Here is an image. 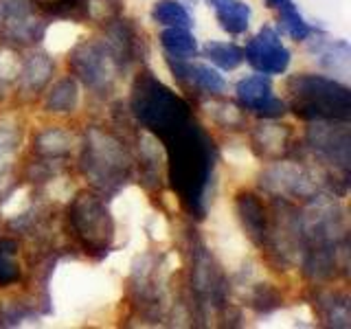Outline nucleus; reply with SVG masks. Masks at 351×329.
I'll use <instances>...</instances> for the list:
<instances>
[{
    "instance_id": "9d476101",
    "label": "nucleus",
    "mask_w": 351,
    "mask_h": 329,
    "mask_svg": "<svg viewBox=\"0 0 351 329\" xmlns=\"http://www.w3.org/2000/svg\"><path fill=\"white\" fill-rule=\"evenodd\" d=\"M169 64V71L173 73V77L186 86H193L197 90H202L204 95H219L226 90V82L224 77L219 75L217 71H213L211 66H204V64H191L189 60H173L167 58Z\"/></svg>"
},
{
    "instance_id": "1a4fd4ad",
    "label": "nucleus",
    "mask_w": 351,
    "mask_h": 329,
    "mask_svg": "<svg viewBox=\"0 0 351 329\" xmlns=\"http://www.w3.org/2000/svg\"><path fill=\"white\" fill-rule=\"evenodd\" d=\"M310 138L312 149L318 156H325L327 162L338 164V169L349 175V147H351V138H349V130L343 123L340 127L334 130V125H314V130L307 134Z\"/></svg>"
},
{
    "instance_id": "f257e3e1",
    "label": "nucleus",
    "mask_w": 351,
    "mask_h": 329,
    "mask_svg": "<svg viewBox=\"0 0 351 329\" xmlns=\"http://www.w3.org/2000/svg\"><path fill=\"white\" fill-rule=\"evenodd\" d=\"M167 151V175L180 204L193 217H204L206 191L215 167V143L195 119L162 138Z\"/></svg>"
},
{
    "instance_id": "ddd939ff",
    "label": "nucleus",
    "mask_w": 351,
    "mask_h": 329,
    "mask_svg": "<svg viewBox=\"0 0 351 329\" xmlns=\"http://www.w3.org/2000/svg\"><path fill=\"white\" fill-rule=\"evenodd\" d=\"M106 40L101 42L108 49V53L112 55L114 64L119 66V71H123L128 64L134 62L136 55V31L130 25L128 20L117 18L114 22L106 25Z\"/></svg>"
},
{
    "instance_id": "f03ea898",
    "label": "nucleus",
    "mask_w": 351,
    "mask_h": 329,
    "mask_svg": "<svg viewBox=\"0 0 351 329\" xmlns=\"http://www.w3.org/2000/svg\"><path fill=\"white\" fill-rule=\"evenodd\" d=\"M290 110L303 121L347 123L351 117V90L325 75H294L288 80Z\"/></svg>"
},
{
    "instance_id": "b1692460",
    "label": "nucleus",
    "mask_w": 351,
    "mask_h": 329,
    "mask_svg": "<svg viewBox=\"0 0 351 329\" xmlns=\"http://www.w3.org/2000/svg\"><path fill=\"white\" fill-rule=\"evenodd\" d=\"M53 73V64L47 60V55H36L25 64L22 71V82L29 88H40L44 82L49 80V75Z\"/></svg>"
},
{
    "instance_id": "dca6fc26",
    "label": "nucleus",
    "mask_w": 351,
    "mask_h": 329,
    "mask_svg": "<svg viewBox=\"0 0 351 329\" xmlns=\"http://www.w3.org/2000/svg\"><path fill=\"white\" fill-rule=\"evenodd\" d=\"M266 7L277 11L279 25L285 29V33H288L292 40L305 42L314 33V29L307 25L305 18L299 14V7L294 5V0H266Z\"/></svg>"
},
{
    "instance_id": "9b49d317",
    "label": "nucleus",
    "mask_w": 351,
    "mask_h": 329,
    "mask_svg": "<svg viewBox=\"0 0 351 329\" xmlns=\"http://www.w3.org/2000/svg\"><path fill=\"white\" fill-rule=\"evenodd\" d=\"M237 215L246 235L252 239V244H257L261 248L266 244L268 224H270L268 208L261 202V197L250 191H241L237 195Z\"/></svg>"
},
{
    "instance_id": "4468645a",
    "label": "nucleus",
    "mask_w": 351,
    "mask_h": 329,
    "mask_svg": "<svg viewBox=\"0 0 351 329\" xmlns=\"http://www.w3.org/2000/svg\"><path fill=\"white\" fill-rule=\"evenodd\" d=\"M193 283L195 292L204 294L208 301H222L224 294V279L222 272L217 270V266L211 261V257L206 252H197L193 261Z\"/></svg>"
},
{
    "instance_id": "f8f14e48",
    "label": "nucleus",
    "mask_w": 351,
    "mask_h": 329,
    "mask_svg": "<svg viewBox=\"0 0 351 329\" xmlns=\"http://www.w3.org/2000/svg\"><path fill=\"white\" fill-rule=\"evenodd\" d=\"M292 130L290 125L261 123L252 132V147L266 160H279L292 149Z\"/></svg>"
},
{
    "instance_id": "7ed1b4c3",
    "label": "nucleus",
    "mask_w": 351,
    "mask_h": 329,
    "mask_svg": "<svg viewBox=\"0 0 351 329\" xmlns=\"http://www.w3.org/2000/svg\"><path fill=\"white\" fill-rule=\"evenodd\" d=\"M130 110L138 123L160 141L193 119L191 106L152 73H141L136 77L132 86Z\"/></svg>"
},
{
    "instance_id": "423d86ee",
    "label": "nucleus",
    "mask_w": 351,
    "mask_h": 329,
    "mask_svg": "<svg viewBox=\"0 0 351 329\" xmlns=\"http://www.w3.org/2000/svg\"><path fill=\"white\" fill-rule=\"evenodd\" d=\"M69 69L75 77L93 88V90H104L114 80V73H119V66L114 64L112 55L101 42L86 40L80 42L69 55Z\"/></svg>"
},
{
    "instance_id": "aec40b11",
    "label": "nucleus",
    "mask_w": 351,
    "mask_h": 329,
    "mask_svg": "<svg viewBox=\"0 0 351 329\" xmlns=\"http://www.w3.org/2000/svg\"><path fill=\"white\" fill-rule=\"evenodd\" d=\"M77 99H80V90H77V84L71 77L60 80L51 88V93L47 97V110L49 112H73L77 106Z\"/></svg>"
},
{
    "instance_id": "4be33fe9",
    "label": "nucleus",
    "mask_w": 351,
    "mask_h": 329,
    "mask_svg": "<svg viewBox=\"0 0 351 329\" xmlns=\"http://www.w3.org/2000/svg\"><path fill=\"white\" fill-rule=\"evenodd\" d=\"M121 11H123L121 0H84L82 7L84 18L97 22V25H110L121 18Z\"/></svg>"
},
{
    "instance_id": "2eb2a0df",
    "label": "nucleus",
    "mask_w": 351,
    "mask_h": 329,
    "mask_svg": "<svg viewBox=\"0 0 351 329\" xmlns=\"http://www.w3.org/2000/svg\"><path fill=\"white\" fill-rule=\"evenodd\" d=\"M208 7L215 11V18L226 33L241 36L248 29L250 7L244 0H208Z\"/></svg>"
},
{
    "instance_id": "a211bd4d",
    "label": "nucleus",
    "mask_w": 351,
    "mask_h": 329,
    "mask_svg": "<svg viewBox=\"0 0 351 329\" xmlns=\"http://www.w3.org/2000/svg\"><path fill=\"white\" fill-rule=\"evenodd\" d=\"M202 53L208 62H213L222 71H235L237 66H241V62H244V49L237 47V44H233V42L211 40V42L204 44Z\"/></svg>"
},
{
    "instance_id": "412c9836",
    "label": "nucleus",
    "mask_w": 351,
    "mask_h": 329,
    "mask_svg": "<svg viewBox=\"0 0 351 329\" xmlns=\"http://www.w3.org/2000/svg\"><path fill=\"white\" fill-rule=\"evenodd\" d=\"M20 279L18 241L11 237L0 239V288L14 285Z\"/></svg>"
},
{
    "instance_id": "6ab92c4d",
    "label": "nucleus",
    "mask_w": 351,
    "mask_h": 329,
    "mask_svg": "<svg viewBox=\"0 0 351 329\" xmlns=\"http://www.w3.org/2000/svg\"><path fill=\"white\" fill-rule=\"evenodd\" d=\"M152 18L160 27H193V18L189 11L184 9V5L176 3V0H158L152 9Z\"/></svg>"
},
{
    "instance_id": "393cba45",
    "label": "nucleus",
    "mask_w": 351,
    "mask_h": 329,
    "mask_svg": "<svg viewBox=\"0 0 351 329\" xmlns=\"http://www.w3.org/2000/svg\"><path fill=\"white\" fill-rule=\"evenodd\" d=\"M279 305H281L279 294L274 292L268 283L259 285L255 296H252V307L259 310V312H270V310H274V307H279Z\"/></svg>"
},
{
    "instance_id": "20e7f679",
    "label": "nucleus",
    "mask_w": 351,
    "mask_h": 329,
    "mask_svg": "<svg viewBox=\"0 0 351 329\" xmlns=\"http://www.w3.org/2000/svg\"><path fill=\"white\" fill-rule=\"evenodd\" d=\"M69 228L88 255L104 257L112 248L114 222L108 206L99 195L90 191L77 193L69 204Z\"/></svg>"
},
{
    "instance_id": "f3484780",
    "label": "nucleus",
    "mask_w": 351,
    "mask_h": 329,
    "mask_svg": "<svg viewBox=\"0 0 351 329\" xmlns=\"http://www.w3.org/2000/svg\"><path fill=\"white\" fill-rule=\"evenodd\" d=\"M160 47L173 60H191L197 55L193 33L184 27H167L160 33Z\"/></svg>"
},
{
    "instance_id": "39448f33",
    "label": "nucleus",
    "mask_w": 351,
    "mask_h": 329,
    "mask_svg": "<svg viewBox=\"0 0 351 329\" xmlns=\"http://www.w3.org/2000/svg\"><path fill=\"white\" fill-rule=\"evenodd\" d=\"M82 167L97 189L114 191L128 180L130 158L117 138L95 130L90 132V138L86 141Z\"/></svg>"
},
{
    "instance_id": "5701e85b",
    "label": "nucleus",
    "mask_w": 351,
    "mask_h": 329,
    "mask_svg": "<svg viewBox=\"0 0 351 329\" xmlns=\"http://www.w3.org/2000/svg\"><path fill=\"white\" fill-rule=\"evenodd\" d=\"M40 11L55 18H84V0H31Z\"/></svg>"
},
{
    "instance_id": "0eeeda50",
    "label": "nucleus",
    "mask_w": 351,
    "mask_h": 329,
    "mask_svg": "<svg viewBox=\"0 0 351 329\" xmlns=\"http://www.w3.org/2000/svg\"><path fill=\"white\" fill-rule=\"evenodd\" d=\"M244 60L261 75H283L290 66V51L272 27H261L244 49Z\"/></svg>"
},
{
    "instance_id": "6e6552de",
    "label": "nucleus",
    "mask_w": 351,
    "mask_h": 329,
    "mask_svg": "<svg viewBox=\"0 0 351 329\" xmlns=\"http://www.w3.org/2000/svg\"><path fill=\"white\" fill-rule=\"evenodd\" d=\"M235 93H237L241 108L257 117H263V119H277L288 110L285 101H281L279 97H274L268 75L259 73V75L246 77V80H241L237 84Z\"/></svg>"
}]
</instances>
